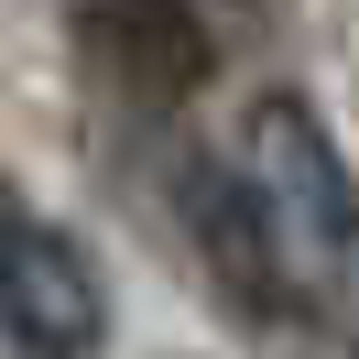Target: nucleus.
<instances>
[{"label":"nucleus","instance_id":"2","mask_svg":"<svg viewBox=\"0 0 359 359\" xmlns=\"http://www.w3.org/2000/svg\"><path fill=\"white\" fill-rule=\"evenodd\" d=\"M0 316H22L33 337H55L66 359L98 348V327H109V305H98V272L88 250L66 240V229H0Z\"/></svg>","mask_w":359,"mask_h":359},{"label":"nucleus","instance_id":"4","mask_svg":"<svg viewBox=\"0 0 359 359\" xmlns=\"http://www.w3.org/2000/svg\"><path fill=\"white\" fill-rule=\"evenodd\" d=\"M0 359H66V348H55V337H33L22 316H0Z\"/></svg>","mask_w":359,"mask_h":359},{"label":"nucleus","instance_id":"1","mask_svg":"<svg viewBox=\"0 0 359 359\" xmlns=\"http://www.w3.org/2000/svg\"><path fill=\"white\" fill-rule=\"evenodd\" d=\"M240 175H250V196H262V218H272L283 294L337 348H359V175L337 163L327 120H316L305 98H262Z\"/></svg>","mask_w":359,"mask_h":359},{"label":"nucleus","instance_id":"3","mask_svg":"<svg viewBox=\"0 0 359 359\" xmlns=\"http://www.w3.org/2000/svg\"><path fill=\"white\" fill-rule=\"evenodd\" d=\"M185 229H196L207 272L229 283L240 316H283V262H272V218H262V196H250V175L196 163V175H185Z\"/></svg>","mask_w":359,"mask_h":359}]
</instances>
